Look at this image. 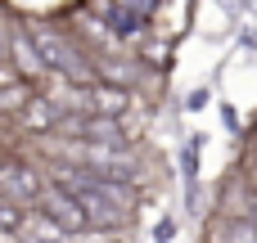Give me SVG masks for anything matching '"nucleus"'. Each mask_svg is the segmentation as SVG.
Masks as SVG:
<instances>
[{
    "label": "nucleus",
    "mask_w": 257,
    "mask_h": 243,
    "mask_svg": "<svg viewBox=\"0 0 257 243\" xmlns=\"http://www.w3.org/2000/svg\"><path fill=\"white\" fill-rule=\"evenodd\" d=\"M14 59H18V68H23L27 77L45 68V59H36V54H32V41H27V36H18V41H14Z\"/></svg>",
    "instance_id": "obj_1"
},
{
    "label": "nucleus",
    "mask_w": 257,
    "mask_h": 243,
    "mask_svg": "<svg viewBox=\"0 0 257 243\" xmlns=\"http://www.w3.org/2000/svg\"><path fill=\"white\" fill-rule=\"evenodd\" d=\"M95 108H99V113H122V108H126V90L95 86Z\"/></svg>",
    "instance_id": "obj_2"
},
{
    "label": "nucleus",
    "mask_w": 257,
    "mask_h": 243,
    "mask_svg": "<svg viewBox=\"0 0 257 243\" xmlns=\"http://www.w3.org/2000/svg\"><path fill=\"white\" fill-rule=\"evenodd\" d=\"M0 243H18V239H14V234H5V230H0Z\"/></svg>",
    "instance_id": "obj_3"
}]
</instances>
